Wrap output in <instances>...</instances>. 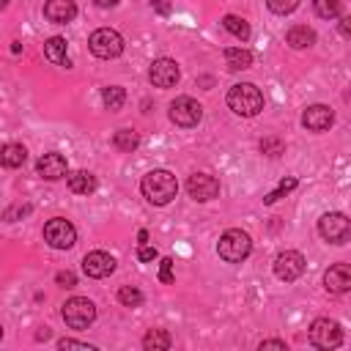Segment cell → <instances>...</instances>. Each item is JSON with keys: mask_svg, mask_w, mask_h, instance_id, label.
I'll list each match as a JSON object with an SVG mask.
<instances>
[{"mask_svg": "<svg viewBox=\"0 0 351 351\" xmlns=\"http://www.w3.org/2000/svg\"><path fill=\"white\" fill-rule=\"evenodd\" d=\"M58 348H85V351H93V346H88V343H80V340H69V337H63V340H58Z\"/></svg>", "mask_w": 351, "mask_h": 351, "instance_id": "35", "label": "cell"}, {"mask_svg": "<svg viewBox=\"0 0 351 351\" xmlns=\"http://www.w3.org/2000/svg\"><path fill=\"white\" fill-rule=\"evenodd\" d=\"M200 118H203V107H200V101H195V99H189V96H178V99L170 104V121H173L176 126L189 129V126H197Z\"/></svg>", "mask_w": 351, "mask_h": 351, "instance_id": "9", "label": "cell"}, {"mask_svg": "<svg viewBox=\"0 0 351 351\" xmlns=\"http://www.w3.org/2000/svg\"><path fill=\"white\" fill-rule=\"evenodd\" d=\"M88 47H90V52L96 58L110 60V58H118L123 52V36L118 30H112V27H99V30L90 33Z\"/></svg>", "mask_w": 351, "mask_h": 351, "instance_id": "4", "label": "cell"}, {"mask_svg": "<svg viewBox=\"0 0 351 351\" xmlns=\"http://www.w3.org/2000/svg\"><path fill=\"white\" fill-rule=\"evenodd\" d=\"M44 16L55 25H69L77 16V5H74V0H47L44 3Z\"/></svg>", "mask_w": 351, "mask_h": 351, "instance_id": "17", "label": "cell"}, {"mask_svg": "<svg viewBox=\"0 0 351 351\" xmlns=\"http://www.w3.org/2000/svg\"><path fill=\"white\" fill-rule=\"evenodd\" d=\"M181 71H178V63L170 60V58H156L148 69V80L156 85V88H173L178 82Z\"/></svg>", "mask_w": 351, "mask_h": 351, "instance_id": "11", "label": "cell"}, {"mask_svg": "<svg viewBox=\"0 0 351 351\" xmlns=\"http://www.w3.org/2000/svg\"><path fill=\"white\" fill-rule=\"evenodd\" d=\"M99 8H112V5H118V0H93Z\"/></svg>", "mask_w": 351, "mask_h": 351, "instance_id": "39", "label": "cell"}, {"mask_svg": "<svg viewBox=\"0 0 351 351\" xmlns=\"http://www.w3.org/2000/svg\"><path fill=\"white\" fill-rule=\"evenodd\" d=\"M82 271H85L88 277H96V280L110 277V274L115 271V258H112L110 252H101V250L88 252V255L82 258Z\"/></svg>", "mask_w": 351, "mask_h": 351, "instance_id": "13", "label": "cell"}, {"mask_svg": "<svg viewBox=\"0 0 351 351\" xmlns=\"http://www.w3.org/2000/svg\"><path fill=\"white\" fill-rule=\"evenodd\" d=\"M228 107L236 112V115H244V118H252L263 110V93L252 85V82H239L228 90Z\"/></svg>", "mask_w": 351, "mask_h": 351, "instance_id": "2", "label": "cell"}, {"mask_svg": "<svg viewBox=\"0 0 351 351\" xmlns=\"http://www.w3.org/2000/svg\"><path fill=\"white\" fill-rule=\"evenodd\" d=\"M285 41L293 47V49H307L315 44V33L307 27V25H293L288 33H285Z\"/></svg>", "mask_w": 351, "mask_h": 351, "instance_id": "21", "label": "cell"}, {"mask_svg": "<svg viewBox=\"0 0 351 351\" xmlns=\"http://www.w3.org/2000/svg\"><path fill=\"white\" fill-rule=\"evenodd\" d=\"M293 186H296V178H293V176H291V178H282V181H280V186H277L274 192H269V195L263 197V203H269V206H271L274 200H280L282 195H288V192H291Z\"/></svg>", "mask_w": 351, "mask_h": 351, "instance_id": "29", "label": "cell"}, {"mask_svg": "<svg viewBox=\"0 0 351 351\" xmlns=\"http://www.w3.org/2000/svg\"><path fill=\"white\" fill-rule=\"evenodd\" d=\"M101 101L107 110H121L126 101V90L118 85H107V88H101Z\"/></svg>", "mask_w": 351, "mask_h": 351, "instance_id": "26", "label": "cell"}, {"mask_svg": "<svg viewBox=\"0 0 351 351\" xmlns=\"http://www.w3.org/2000/svg\"><path fill=\"white\" fill-rule=\"evenodd\" d=\"M118 302H121L123 307H140V304H143V293H140L137 288H132V285H123V288L118 291Z\"/></svg>", "mask_w": 351, "mask_h": 351, "instance_id": "28", "label": "cell"}, {"mask_svg": "<svg viewBox=\"0 0 351 351\" xmlns=\"http://www.w3.org/2000/svg\"><path fill=\"white\" fill-rule=\"evenodd\" d=\"M348 22H351L348 16H343V19H340V33H343L346 38H348V33H351V30H348Z\"/></svg>", "mask_w": 351, "mask_h": 351, "instance_id": "38", "label": "cell"}, {"mask_svg": "<svg viewBox=\"0 0 351 351\" xmlns=\"http://www.w3.org/2000/svg\"><path fill=\"white\" fill-rule=\"evenodd\" d=\"M25 159H27L25 145H19V143H5V145H0V165H3V167H8V170L22 167Z\"/></svg>", "mask_w": 351, "mask_h": 351, "instance_id": "18", "label": "cell"}, {"mask_svg": "<svg viewBox=\"0 0 351 351\" xmlns=\"http://www.w3.org/2000/svg\"><path fill=\"white\" fill-rule=\"evenodd\" d=\"M170 346H173V337L165 329H148L145 337H143V348L145 351H165Z\"/></svg>", "mask_w": 351, "mask_h": 351, "instance_id": "23", "label": "cell"}, {"mask_svg": "<svg viewBox=\"0 0 351 351\" xmlns=\"http://www.w3.org/2000/svg\"><path fill=\"white\" fill-rule=\"evenodd\" d=\"M5 3H8V0H0V5H5Z\"/></svg>", "mask_w": 351, "mask_h": 351, "instance_id": "41", "label": "cell"}, {"mask_svg": "<svg viewBox=\"0 0 351 351\" xmlns=\"http://www.w3.org/2000/svg\"><path fill=\"white\" fill-rule=\"evenodd\" d=\"M266 5H269V11L285 16V14H291V11L299 5V0H266Z\"/></svg>", "mask_w": 351, "mask_h": 351, "instance_id": "30", "label": "cell"}, {"mask_svg": "<svg viewBox=\"0 0 351 351\" xmlns=\"http://www.w3.org/2000/svg\"><path fill=\"white\" fill-rule=\"evenodd\" d=\"M318 233H321V239L329 241V244H346V241L351 239V222H348L346 214L329 211V214H324V217L318 219Z\"/></svg>", "mask_w": 351, "mask_h": 351, "instance_id": "5", "label": "cell"}, {"mask_svg": "<svg viewBox=\"0 0 351 351\" xmlns=\"http://www.w3.org/2000/svg\"><path fill=\"white\" fill-rule=\"evenodd\" d=\"M156 247H148V244H140V250H137V258L143 261V263H151V261H156Z\"/></svg>", "mask_w": 351, "mask_h": 351, "instance_id": "33", "label": "cell"}, {"mask_svg": "<svg viewBox=\"0 0 351 351\" xmlns=\"http://www.w3.org/2000/svg\"><path fill=\"white\" fill-rule=\"evenodd\" d=\"M261 151L269 154V156H277V154H282V143H280L277 137H266V140L261 143Z\"/></svg>", "mask_w": 351, "mask_h": 351, "instance_id": "31", "label": "cell"}, {"mask_svg": "<svg viewBox=\"0 0 351 351\" xmlns=\"http://www.w3.org/2000/svg\"><path fill=\"white\" fill-rule=\"evenodd\" d=\"M44 55H47V60H52V63L69 66V55H66V38H63V36H52V38H47V44H44Z\"/></svg>", "mask_w": 351, "mask_h": 351, "instance_id": "22", "label": "cell"}, {"mask_svg": "<svg viewBox=\"0 0 351 351\" xmlns=\"http://www.w3.org/2000/svg\"><path fill=\"white\" fill-rule=\"evenodd\" d=\"M137 239H140V244H145V241H148V233H145V230H140V233H137Z\"/></svg>", "mask_w": 351, "mask_h": 351, "instance_id": "40", "label": "cell"}, {"mask_svg": "<svg viewBox=\"0 0 351 351\" xmlns=\"http://www.w3.org/2000/svg\"><path fill=\"white\" fill-rule=\"evenodd\" d=\"M44 239H47V244H49L52 250H69V247H74V241H77V230H74V225H71L69 219L55 217V219H49V222L44 225Z\"/></svg>", "mask_w": 351, "mask_h": 351, "instance_id": "8", "label": "cell"}, {"mask_svg": "<svg viewBox=\"0 0 351 351\" xmlns=\"http://www.w3.org/2000/svg\"><path fill=\"white\" fill-rule=\"evenodd\" d=\"M313 8L321 19H335L343 11V0H313Z\"/></svg>", "mask_w": 351, "mask_h": 351, "instance_id": "27", "label": "cell"}, {"mask_svg": "<svg viewBox=\"0 0 351 351\" xmlns=\"http://www.w3.org/2000/svg\"><path fill=\"white\" fill-rule=\"evenodd\" d=\"M159 280L162 282H173V261L170 258H162L159 261Z\"/></svg>", "mask_w": 351, "mask_h": 351, "instance_id": "32", "label": "cell"}, {"mask_svg": "<svg viewBox=\"0 0 351 351\" xmlns=\"http://www.w3.org/2000/svg\"><path fill=\"white\" fill-rule=\"evenodd\" d=\"M36 170H38L41 178L58 181V178H63V176L69 173V165H66V156H63V154L49 151V154H44V156L36 162Z\"/></svg>", "mask_w": 351, "mask_h": 351, "instance_id": "15", "label": "cell"}, {"mask_svg": "<svg viewBox=\"0 0 351 351\" xmlns=\"http://www.w3.org/2000/svg\"><path fill=\"white\" fill-rule=\"evenodd\" d=\"M225 66L230 71H244L252 66V52L244 49V47H228L225 49Z\"/></svg>", "mask_w": 351, "mask_h": 351, "instance_id": "20", "label": "cell"}, {"mask_svg": "<svg viewBox=\"0 0 351 351\" xmlns=\"http://www.w3.org/2000/svg\"><path fill=\"white\" fill-rule=\"evenodd\" d=\"M58 285H63V288H74L77 285V277H74V271H58Z\"/></svg>", "mask_w": 351, "mask_h": 351, "instance_id": "34", "label": "cell"}, {"mask_svg": "<svg viewBox=\"0 0 351 351\" xmlns=\"http://www.w3.org/2000/svg\"><path fill=\"white\" fill-rule=\"evenodd\" d=\"M250 250H252V241H250V236H247L241 228L225 230V233L219 236V241H217V252H219V258L228 261V263H241V261L250 255Z\"/></svg>", "mask_w": 351, "mask_h": 351, "instance_id": "3", "label": "cell"}, {"mask_svg": "<svg viewBox=\"0 0 351 351\" xmlns=\"http://www.w3.org/2000/svg\"><path fill=\"white\" fill-rule=\"evenodd\" d=\"M151 5H154V11H156V14H170V8H173V0H154Z\"/></svg>", "mask_w": 351, "mask_h": 351, "instance_id": "36", "label": "cell"}, {"mask_svg": "<svg viewBox=\"0 0 351 351\" xmlns=\"http://www.w3.org/2000/svg\"><path fill=\"white\" fill-rule=\"evenodd\" d=\"M307 337H310V343H313L315 348H337V346L343 343V329H340V324L332 321V318H315V321L310 324Z\"/></svg>", "mask_w": 351, "mask_h": 351, "instance_id": "6", "label": "cell"}, {"mask_svg": "<svg viewBox=\"0 0 351 351\" xmlns=\"http://www.w3.org/2000/svg\"><path fill=\"white\" fill-rule=\"evenodd\" d=\"M0 340H3V326H0Z\"/></svg>", "mask_w": 351, "mask_h": 351, "instance_id": "42", "label": "cell"}, {"mask_svg": "<svg viewBox=\"0 0 351 351\" xmlns=\"http://www.w3.org/2000/svg\"><path fill=\"white\" fill-rule=\"evenodd\" d=\"M69 178V189L77 192V195H90L96 189V176L88 173V170H74V173H66Z\"/></svg>", "mask_w": 351, "mask_h": 351, "instance_id": "19", "label": "cell"}, {"mask_svg": "<svg viewBox=\"0 0 351 351\" xmlns=\"http://www.w3.org/2000/svg\"><path fill=\"white\" fill-rule=\"evenodd\" d=\"M112 145H115L118 151L132 154V151L140 145V137H137V132H134V129H118V132L112 134Z\"/></svg>", "mask_w": 351, "mask_h": 351, "instance_id": "24", "label": "cell"}, {"mask_svg": "<svg viewBox=\"0 0 351 351\" xmlns=\"http://www.w3.org/2000/svg\"><path fill=\"white\" fill-rule=\"evenodd\" d=\"M302 271H304V258H302V252L285 250V252H280V255L274 258V274H277L280 280L293 282V280L302 277Z\"/></svg>", "mask_w": 351, "mask_h": 351, "instance_id": "10", "label": "cell"}, {"mask_svg": "<svg viewBox=\"0 0 351 351\" xmlns=\"http://www.w3.org/2000/svg\"><path fill=\"white\" fill-rule=\"evenodd\" d=\"M140 189H143V195H145L148 203L167 206L176 197V192H178V181H176V176L170 170H151V173L143 176Z\"/></svg>", "mask_w": 351, "mask_h": 351, "instance_id": "1", "label": "cell"}, {"mask_svg": "<svg viewBox=\"0 0 351 351\" xmlns=\"http://www.w3.org/2000/svg\"><path fill=\"white\" fill-rule=\"evenodd\" d=\"M261 348H282V351H285L288 346H285V340H263Z\"/></svg>", "mask_w": 351, "mask_h": 351, "instance_id": "37", "label": "cell"}, {"mask_svg": "<svg viewBox=\"0 0 351 351\" xmlns=\"http://www.w3.org/2000/svg\"><path fill=\"white\" fill-rule=\"evenodd\" d=\"M186 192H189V197L206 203V200H214L219 195V181L208 173H192L186 181Z\"/></svg>", "mask_w": 351, "mask_h": 351, "instance_id": "12", "label": "cell"}, {"mask_svg": "<svg viewBox=\"0 0 351 351\" xmlns=\"http://www.w3.org/2000/svg\"><path fill=\"white\" fill-rule=\"evenodd\" d=\"M222 25H225V30H228L230 36H236L239 41H247V38H250V25H247V19H241V16H236V14H228V16L222 19Z\"/></svg>", "mask_w": 351, "mask_h": 351, "instance_id": "25", "label": "cell"}, {"mask_svg": "<svg viewBox=\"0 0 351 351\" xmlns=\"http://www.w3.org/2000/svg\"><path fill=\"white\" fill-rule=\"evenodd\" d=\"M332 123H335V112L326 104H310L302 112V126L310 132H326Z\"/></svg>", "mask_w": 351, "mask_h": 351, "instance_id": "14", "label": "cell"}, {"mask_svg": "<svg viewBox=\"0 0 351 351\" xmlns=\"http://www.w3.org/2000/svg\"><path fill=\"white\" fill-rule=\"evenodd\" d=\"M324 288L329 293H346L351 288V269L346 263H335L324 271Z\"/></svg>", "mask_w": 351, "mask_h": 351, "instance_id": "16", "label": "cell"}, {"mask_svg": "<svg viewBox=\"0 0 351 351\" xmlns=\"http://www.w3.org/2000/svg\"><path fill=\"white\" fill-rule=\"evenodd\" d=\"M93 318H96V304L85 296H74L63 304V321L71 329H85L88 324H93Z\"/></svg>", "mask_w": 351, "mask_h": 351, "instance_id": "7", "label": "cell"}]
</instances>
